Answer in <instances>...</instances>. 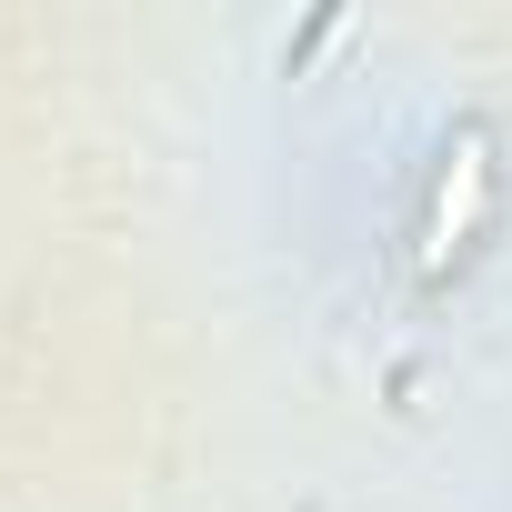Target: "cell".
Here are the masks:
<instances>
[{"label": "cell", "mask_w": 512, "mask_h": 512, "mask_svg": "<svg viewBox=\"0 0 512 512\" xmlns=\"http://www.w3.org/2000/svg\"><path fill=\"white\" fill-rule=\"evenodd\" d=\"M472 201H482V151H462V161H452V181H442V201H432V251H452V241H462Z\"/></svg>", "instance_id": "cell-1"}]
</instances>
